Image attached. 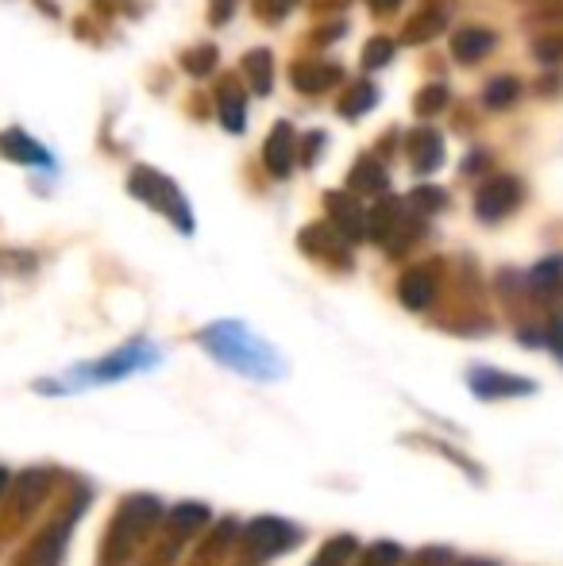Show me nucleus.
Instances as JSON below:
<instances>
[{
  "mask_svg": "<svg viewBox=\"0 0 563 566\" xmlns=\"http://www.w3.org/2000/svg\"><path fill=\"white\" fill-rule=\"evenodd\" d=\"M197 343H201L217 363H225L228 370L243 374V378L274 381L285 374V363H282L279 350H274L263 336H256V332L240 321L209 324V328L197 332Z\"/></svg>",
  "mask_w": 563,
  "mask_h": 566,
  "instance_id": "nucleus-1",
  "label": "nucleus"
},
{
  "mask_svg": "<svg viewBox=\"0 0 563 566\" xmlns=\"http://www.w3.org/2000/svg\"><path fill=\"white\" fill-rule=\"evenodd\" d=\"M163 521V501L150 497V493H136V497H124V505L116 509L113 524L105 532V544H101V566H121L136 555V547Z\"/></svg>",
  "mask_w": 563,
  "mask_h": 566,
  "instance_id": "nucleus-2",
  "label": "nucleus"
},
{
  "mask_svg": "<svg viewBox=\"0 0 563 566\" xmlns=\"http://www.w3.org/2000/svg\"><path fill=\"white\" fill-rule=\"evenodd\" d=\"M128 193L139 197L143 205H150L155 212H163L181 235H194V212H189V201L181 197V189L174 186V178H166L163 170H155V166H132Z\"/></svg>",
  "mask_w": 563,
  "mask_h": 566,
  "instance_id": "nucleus-3",
  "label": "nucleus"
},
{
  "mask_svg": "<svg viewBox=\"0 0 563 566\" xmlns=\"http://www.w3.org/2000/svg\"><path fill=\"white\" fill-rule=\"evenodd\" d=\"M421 235H425V220L417 212H409L406 201L386 197L375 209H367V239L383 247L390 259H402Z\"/></svg>",
  "mask_w": 563,
  "mask_h": 566,
  "instance_id": "nucleus-4",
  "label": "nucleus"
},
{
  "mask_svg": "<svg viewBox=\"0 0 563 566\" xmlns=\"http://www.w3.org/2000/svg\"><path fill=\"white\" fill-rule=\"evenodd\" d=\"M301 539H305V532H301L298 524L282 521V516H259V521H251L248 532H243L240 563L243 566H263L267 559H274V555L293 552Z\"/></svg>",
  "mask_w": 563,
  "mask_h": 566,
  "instance_id": "nucleus-5",
  "label": "nucleus"
},
{
  "mask_svg": "<svg viewBox=\"0 0 563 566\" xmlns=\"http://www.w3.org/2000/svg\"><path fill=\"white\" fill-rule=\"evenodd\" d=\"M158 363V350L150 347V343H124L121 350H113L108 358H101V363H85V366H77L70 378H77L74 386H93V381H121V378H128V374H136V370H147V366H155ZM70 386V389H74Z\"/></svg>",
  "mask_w": 563,
  "mask_h": 566,
  "instance_id": "nucleus-6",
  "label": "nucleus"
},
{
  "mask_svg": "<svg viewBox=\"0 0 563 566\" xmlns=\"http://www.w3.org/2000/svg\"><path fill=\"white\" fill-rule=\"evenodd\" d=\"M521 197H525V186H521L513 174H490L479 186V193H475V217H479L482 224H498V220L518 212Z\"/></svg>",
  "mask_w": 563,
  "mask_h": 566,
  "instance_id": "nucleus-7",
  "label": "nucleus"
},
{
  "mask_svg": "<svg viewBox=\"0 0 563 566\" xmlns=\"http://www.w3.org/2000/svg\"><path fill=\"white\" fill-rule=\"evenodd\" d=\"M298 243H301V251H305L309 259H321V262H329V266H336V270H352V251H347V239L340 235L329 220H324V224L301 228Z\"/></svg>",
  "mask_w": 563,
  "mask_h": 566,
  "instance_id": "nucleus-8",
  "label": "nucleus"
},
{
  "mask_svg": "<svg viewBox=\"0 0 563 566\" xmlns=\"http://www.w3.org/2000/svg\"><path fill=\"white\" fill-rule=\"evenodd\" d=\"M467 386H471V394L482 397V401H505V397H529V394H536V386L529 378H518V374L494 370V366H475V370L467 374Z\"/></svg>",
  "mask_w": 563,
  "mask_h": 566,
  "instance_id": "nucleus-9",
  "label": "nucleus"
},
{
  "mask_svg": "<svg viewBox=\"0 0 563 566\" xmlns=\"http://www.w3.org/2000/svg\"><path fill=\"white\" fill-rule=\"evenodd\" d=\"M324 209H329V224L347 239V243H359L367 239V209L355 201V193H324Z\"/></svg>",
  "mask_w": 563,
  "mask_h": 566,
  "instance_id": "nucleus-10",
  "label": "nucleus"
},
{
  "mask_svg": "<svg viewBox=\"0 0 563 566\" xmlns=\"http://www.w3.org/2000/svg\"><path fill=\"white\" fill-rule=\"evenodd\" d=\"M436 285H440V266L436 262H421V266H409L398 277V301L409 313H425L436 301Z\"/></svg>",
  "mask_w": 563,
  "mask_h": 566,
  "instance_id": "nucleus-11",
  "label": "nucleus"
},
{
  "mask_svg": "<svg viewBox=\"0 0 563 566\" xmlns=\"http://www.w3.org/2000/svg\"><path fill=\"white\" fill-rule=\"evenodd\" d=\"M290 82L298 93H313V97H321V93L336 90V85H344V66H336V62H324V59H298L290 66Z\"/></svg>",
  "mask_w": 563,
  "mask_h": 566,
  "instance_id": "nucleus-12",
  "label": "nucleus"
},
{
  "mask_svg": "<svg viewBox=\"0 0 563 566\" xmlns=\"http://www.w3.org/2000/svg\"><path fill=\"white\" fill-rule=\"evenodd\" d=\"M293 163H298V132L290 119H279L263 143V166L271 170V178H290Z\"/></svg>",
  "mask_w": 563,
  "mask_h": 566,
  "instance_id": "nucleus-13",
  "label": "nucleus"
},
{
  "mask_svg": "<svg viewBox=\"0 0 563 566\" xmlns=\"http://www.w3.org/2000/svg\"><path fill=\"white\" fill-rule=\"evenodd\" d=\"M406 158H409V166H414V174H421V178H428L432 170H440V163H444V135L436 132V127H414V132H406Z\"/></svg>",
  "mask_w": 563,
  "mask_h": 566,
  "instance_id": "nucleus-14",
  "label": "nucleus"
},
{
  "mask_svg": "<svg viewBox=\"0 0 563 566\" xmlns=\"http://www.w3.org/2000/svg\"><path fill=\"white\" fill-rule=\"evenodd\" d=\"M66 544H70V521H59L23 547L15 566H59L62 555H66Z\"/></svg>",
  "mask_w": 563,
  "mask_h": 566,
  "instance_id": "nucleus-15",
  "label": "nucleus"
},
{
  "mask_svg": "<svg viewBox=\"0 0 563 566\" xmlns=\"http://www.w3.org/2000/svg\"><path fill=\"white\" fill-rule=\"evenodd\" d=\"M217 119L232 135H240L248 127V90L232 74H225L217 85Z\"/></svg>",
  "mask_w": 563,
  "mask_h": 566,
  "instance_id": "nucleus-16",
  "label": "nucleus"
},
{
  "mask_svg": "<svg viewBox=\"0 0 563 566\" xmlns=\"http://www.w3.org/2000/svg\"><path fill=\"white\" fill-rule=\"evenodd\" d=\"M498 46V35L490 28H482V23H467V28H459L456 35H451V54H456V62H463V66H475V62H482L487 54H494Z\"/></svg>",
  "mask_w": 563,
  "mask_h": 566,
  "instance_id": "nucleus-17",
  "label": "nucleus"
},
{
  "mask_svg": "<svg viewBox=\"0 0 563 566\" xmlns=\"http://www.w3.org/2000/svg\"><path fill=\"white\" fill-rule=\"evenodd\" d=\"M347 189H352V193H363V197H383L386 189H390V174H386L383 158H375V155L355 158L352 174H347Z\"/></svg>",
  "mask_w": 563,
  "mask_h": 566,
  "instance_id": "nucleus-18",
  "label": "nucleus"
},
{
  "mask_svg": "<svg viewBox=\"0 0 563 566\" xmlns=\"http://www.w3.org/2000/svg\"><path fill=\"white\" fill-rule=\"evenodd\" d=\"M0 158L20 163V166H51V155L43 150V143H35L28 132H20V127L0 132Z\"/></svg>",
  "mask_w": 563,
  "mask_h": 566,
  "instance_id": "nucleus-19",
  "label": "nucleus"
},
{
  "mask_svg": "<svg viewBox=\"0 0 563 566\" xmlns=\"http://www.w3.org/2000/svg\"><path fill=\"white\" fill-rule=\"evenodd\" d=\"M205 524H209V509H205L201 501H186V505L166 513V536H170V544H181V539H189L194 532H201Z\"/></svg>",
  "mask_w": 563,
  "mask_h": 566,
  "instance_id": "nucleus-20",
  "label": "nucleus"
},
{
  "mask_svg": "<svg viewBox=\"0 0 563 566\" xmlns=\"http://www.w3.org/2000/svg\"><path fill=\"white\" fill-rule=\"evenodd\" d=\"M46 490H51V474L46 470H28V474H20V482H15V493H12V501H15V516H28L31 509L39 505V501L46 497Z\"/></svg>",
  "mask_w": 563,
  "mask_h": 566,
  "instance_id": "nucleus-21",
  "label": "nucleus"
},
{
  "mask_svg": "<svg viewBox=\"0 0 563 566\" xmlns=\"http://www.w3.org/2000/svg\"><path fill=\"white\" fill-rule=\"evenodd\" d=\"M243 77H248V85L259 93V97H267V93L274 90V54L267 51V46L248 51L243 54Z\"/></svg>",
  "mask_w": 563,
  "mask_h": 566,
  "instance_id": "nucleus-22",
  "label": "nucleus"
},
{
  "mask_svg": "<svg viewBox=\"0 0 563 566\" xmlns=\"http://www.w3.org/2000/svg\"><path fill=\"white\" fill-rule=\"evenodd\" d=\"M525 290H533L536 297H549V293L563 290V259H560V254H552V259L536 262V266L529 270Z\"/></svg>",
  "mask_w": 563,
  "mask_h": 566,
  "instance_id": "nucleus-23",
  "label": "nucleus"
},
{
  "mask_svg": "<svg viewBox=\"0 0 563 566\" xmlns=\"http://www.w3.org/2000/svg\"><path fill=\"white\" fill-rule=\"evenodd\" d=\"M444 31V8H425V12H417L414 20L402 28V43L409 46H421L428 39H436Z\"/></svg>",
  "mask_w": 563,
  "mask_h": 566,
  "instance_id": "nucleus-24",
  "label": "nucleus"
},
{
  "mask_svg": "<svg viewBox=\"0 0 563 566\" xmlns=\"http://www.w3.org/2000/svg\"><path fill=\"white\" fill-rule=\"evenodd\" d=\"M375 101H378V90L371 82H352L344 90V97H340V116H347V119H359L367 108H375Z\"/></svg>",
  "mask_w": 563,
  "mask_h": 566,
  "instance_id": "nucleus-25",
  "label": "nucleus"
},
{
  "mask_svg": "<svg viewBox=\"0 0 563 566\" xmlns=\"http://www.w3.org/2000/svg\"><path fill=\"white\" fill-rule=\"evenodd\" d=\"M521 97V82L518 77H490L487 82V90H482V105L490 108V113H494V108H510L513 101Z\"/></svg>",
  "mask_w": 563,
  "mask_h": 566,
  "instance_id": "nucleus-26",
  "label": "nucleus"
},
{
  "mask_svg": "<svg viewBox=\"0 0 563 566\" xmlns=\"http://www.w3.org/2000/svg\"><path fill=\"white\" fill-rule=\"evenodd\" d=\"M406 209L417 212V217H432V212L448 209V193L440 186H417L414 193L406 197Z\"/></svg>",
  "mask_w": 563,
  "mask_h": 566,
  "instance_id": "nucleus-27",
  "label": "nucleus"
},
{
  "mask_svg": "<svg viewBox=\"0 0 563 566\" xmlns=\"http://www.w3.org/2000/svg\"><path fill=\"white\" fill-rule=\"evenodd\" d=\"M448 101H451L448 85H444V82H432V85H425V90L414 97V113L421 116V119H432V116H440L444 108H448Z\"/></svg>",
  "mask_w": 563,
  "mask_h": 566,
  "instance_id": "nucleus-28",
  "label": "nucleus"
},
{
  "mask_svg": "<svg viewBox=\"0 0 563 566\" xmlns=\"http://www.w3.org/2000/svg\"><path fill=\"white\" fill-rule=\"evenodd\" d=\"M355 552H359L355 536H332L329 544L321 547V555L313 559V566H347L355 559Z\"/></svg>",
  "mask_w": 563,
  "mask_h": 566,
  "instance_id": "nucleus-29",
  "label": "nucleus"
},
{
  "mask_svg": "<svg viewBox=\"0 0 563 566\" xmlns=\"http://www.w3.org/2000/svg\"><path fill=\"white\" fill-rule=\"evenodd\" d=\"M181 70H186L189 77H209L212 70H217V46H194V51L181 54Z\"/></svg>",
  "mask_w": 563,
  "mask_h": 566,
  "instance_id": "nucleus-30",
  "label": "nucleus"
},
{
  "mask_svg": "<svg viewBox=\"0 0 563 566\" xmlns=\"http://www.w3.org/2000/svg\"><path fill=\"white\" fill-rule=\"evenodd\" d=\"M406 563V552H402L398 544H371L367 552H363V559H359V566H402Z\"/></svg>",
  "mask_w": 563,
  "mask_h": 566,
  "instance_id": "nucleus-31",
  "label": "nucleus"
},
{
  "mask_svg": "<svg viewBox=\"0 0 563 566\" xmlns=\"http://www.w3.org/2000/svg\"><path fill=\"white\" fill-rule=\"evenodd\" d=\"M298 4H301V0H251V12H256L263 23H279V20H285V15H290Z\"/></svg>",
  "mask_w": 563,
  "mask_h": 566,
  "instance_id": "nucleus-32",
  "label": "nucleus"
},
{
  "mask_svg": "<svg viewBox=\"0 0 563 566\" xmlns=\"http://www.w3.org/2000/svg\"><path fill=\"white\" fill-rule=\"evenodd\" d=\"M394 59V43L386 35H375L367 46H363V66L367 70H378V66H386V62Z\"/></svg>",
  "mask_w": 563,
  "mask_h": 566,
  "instance_id": "nucleus-33",
  "label": "nucleus"
},
{
  "mask_svg": "<svg viewBox=\"0 0 563 566\" xmlns=\"http://www.w3.org/2000/svg\"><path fill=\"white\" fill-rule=\"evenodd\" d=\"M406 566H451V552L448 547H425L414 559H406Z\"/></svg>",
  "mask_w": 563,
  "mask_h": 566,
  "instance_id": "nucleus-34",
  "label": "nucleus"
},
{
  "mask_svg": "<svg viewBox=\"0 0 563 566\" xmlns=\"http://www.w3.org/2000/svg\"><path fill=\"white\" fill-rule=\"evenodd\" d=\"M533 51H536V59H541V62H563V39L560 35H544V39H536V43H533Z\"/></svg>",
  "mask_w": 563,
  "mask_h": 566,
  "instance_id": "nucleus-35",
  "label": "nucleus"
},
{
  "mask_svg": "<svg viewBox=\"0 0 563 566\" xmlns=\"http://www.w3.org/2000/svg\"><path fill=\"white\" fill-rule=\"evenodd\" d=\"M236 4H240V0H209V23L212 28H225V23L236 15Z\"/></svg>",
  "mask_w": 563,
  "mask_h": 566,
  "instance_id": "nucleus-36",
  "label": "nucleus"
},
{
  "mask_svg": "<svg viewBox=\"0 0 563 566\" xmlns=\"http://www.w3.org/2000/svg\"><path fill=\"white\" fill-rule=\"evenodd\" d=\"M321 147H324V132H309L305 139H301V163L313 166L316 158H321Z\"/></svg>",
  "mask_w": 563,
  "mask_h": 566,
  "instance_id": "nucleus-37",
  "label": "nucleus"
},
{
  "mask_svg": "<svg viewBox=\"0 0 563 566\" xmlns=\"http://www.w3.org/2000/svg\"><path fill=\"white\" fill-rule=\"evenodd\" d=\"M544 343H549V347L556 350V358L563 363V316H552V324H549V336H544Z\"/></svg>",
  "mask_w": 563,
  "mask_h": 566,
  "instance_id": "nucleus-38",
  "label": "nucleus"
},
{
  "mask_svg": "<svg viewBox=\"0 0 563 566\" xmlns=\"http://www.w3.org/2000/svg\"><path fill=\"white\" fill-rule=\"evenodd\" d=\"M367 4H371V12H375V15H394L402 4H406V0H367Z\"/></svg>",
  "mask_w": 563,
  "mask_h": 566,
  "instance_id": "nucleus-39",
  "label": "nucleus"
},
{
  "mask_svg": "<svg viewBox=\"0 0 563 566\" xmlns=\"http://www.w3.org/2000/svg\"><path fill=\"white\" fill-rule=\"evenodd\" d=\"M347 31V23H332V28H324V31H316V43H332V39H340Z\"/></svg>",
  "mask_w": 563,
  "mask_h": 566,
  "instance_id": "nucleus-40",
  "label": "nucleus"
},
{
  "mask_svg": "<svg viewBox=\"0 0 563 566\" xmlns=\"http://www.w3.org/2000/svg\"><path fill=\"white\" fill-rule=\"evenodd\" d=\"M352 0H313L316 12H336V8H347Z\"/></svg>",
  "mask_w": 563,
  "mask_h": 566,
  "instance_id": "nucleus-41",
  "label": "nucleus"
},
{
  "mask_svg": "<svg viewBox=\"0 0 563 566\" xmlns=\"http://www.w3.org/2000/svg\"><path fill=\"white\" fill-rule=\"evenodd\" d=\"M459 566H498V563H482V559H471V563H459Z\"/></svg>",
  "mask_w": 563,
  "mask_h": 566,
  "instance_id": "nucleus-42",
  "label": "nucleus"
}]
</instances>
